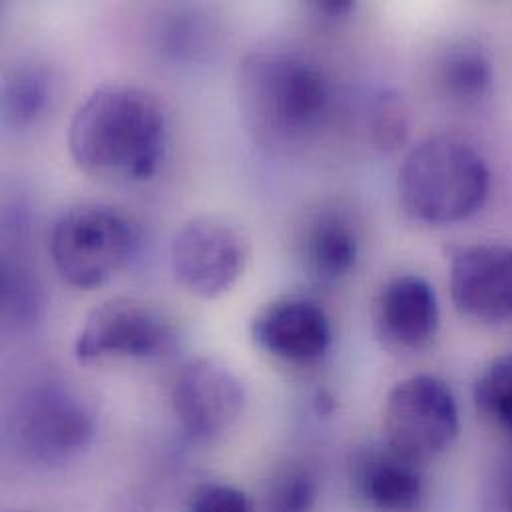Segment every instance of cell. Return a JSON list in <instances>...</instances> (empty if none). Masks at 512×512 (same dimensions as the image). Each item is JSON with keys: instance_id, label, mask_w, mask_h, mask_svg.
Returning a JSON list of instances; mask_svg holds the SVG:
<instances>
[{"instance_id": "cell-2", "label": "cell", "mask_w": 512, "mask_h": 512, "mask_svg": "<svg viewBox=\"0 0 512 512\" xmlns=\"http://www.w3.org/2000/svg\"><path fill=\"white\" fill-rule=\"evenodd\" d=\"M331 106L323 70L291 50H256L238 70V108L261 146L283 148L315 132Z\"/></svg>"}, {"instance_id": "cell-15", "label": "cell", "mask_w": 512, "mask_h": 512, "mask_svg": "<svg viewBox=\"0 0 512 512\" xmlns=\"http://www.w3.org/2000/svg\"><path fill=\"white\" fill-rule=\"evenodd\" d=\"M437 82L441 92L455 104L475 106L493 90V60L477 42L451 44L437 64Z\"/></svg>"}, {"instance_id": "cell-16", "label": "cell", "mask_w": 512, "mask_h": 512, "mask_svg": "<svg viewBox=\"0 0 512 512\" xmlns=\"http://www.w3.org/2000/svg\"><path fill=\"white\" fill-rule=\"evenodd\" d=\"M54 76L42 64L14 68L2 88V112L8 126L26 130L36 126L54 100Z\"/></svg>"}, {"instance_id": "cell-14", "label": "cell", "mask_w": 512, "mask_h": 512, "mask_svg": "<svg viewBox=\"0 0 512 512\" xmlns=\"http://www.w3.org/2000/svg\"><path fill=\"white\" fill-rule=\"evenodd\" d=\"M299 257L311 281L321 285L339 283L355 269L359 259L355 224L341 212H319L303 230Z\"/></svg>"}, {"instance_id": "cell-20", "label": "cell", "mask_w": 512, "mask_h": 512, "mask_svg": "<svg viewBox=\"0 0 512 512\" xmlns=\"http://www.w3.org/2000/svg\"><path fill=\"white\" fill-rule=\"evenodd\" d=\"M369 132L375 142L385 152L399 150L409 138V110L405 100L393 92H381L369 110Z\"/></svg>"}, {"instance_id": "cell-4", "label": "cell", "mask_w": 512, "mask_h": 512, "mask_svg": "<svg viewBox=\"0 0 512 512\" xmlns=\"http://www.w3.org/2000/svg\"><path fill=\"white\" fill-rule=\"evenodd\" d=\"M14 447L32 463L56 467L78 459L96 439V413L86 397L58 379L26 387L8 415Z\"/></svg>"}, {"instance_id": "cell-10", "label": "cell", "mask_w": 512, "mask_h": 512, "mask_svg": "<svg viewBox=\"0 0 512 512\" xmlns=\"http://www.w3.org/2000/svg\"><path fill=\"white\" fill-rule=\"evenodd\" d=\"M449 285L455 309L477 323L512 321V246L485 242L453 252Z\"/></svg>"}, {"instance_id": "cell-6", "label": "cell", "mask_w": 512, "mask_h": 512, "mask_svg": "<svg viewBox=\"0 0 512 512\" xmlns=\"http://www.w3.org/2000/svg\"><path fill=\"white\" fill-rule=\"evenodd\" d=\"M459 431V403L443 379L413 375L389 391L383 409V441L401 455L427 465L453 447Z\"/></svg>"}, {"instance_id": "cell-8", "label": "cell", "mask_w": 512, "mask_h": 512, "mask_svg": "<svg viewBox=\"0 0 512 512\" xmlns=\"http://www.w3.org/2000/svg\"><path fill=\"white\" fill-rule=\"evenodd\" d=\"M170 259L172 271L184 289L202 299H216L242 277L248 242L232 222L218 216H200L176 234Z\"/></svg>"}, {"instance_id": "cell-5", "label": "cell", "mask_w": 512, "mask_h": 512, "mask_svg": "<svg viewBox=\"0 0 512 512\" xmlns=\"http://www.w3.org/2000/svg\"><path fill=\"white\" fill-rule=\"evenodd\" d=\"M138 244V228L124 212L106 204H80L56 220L48 248L66 283L94 289L132 261Z\"/></svg>"}, {"instance_id": "cell-13", "label": "cell", "mask_w": 512, "mask_h": 512, "mask_svg": "<svg viewBox=\"0 0 512 512\" xmlns=\"http://www.w3.org/2000/svg\"><path fill=\"white\" fill-rule=\"evenodd\" d=\"M349 483L355 497L375 512H417L427 493L425 465L401 455L383 439L355 451Z\"/></svg>"}, {"instance_id": "cell-3", "label": "cell", "mask_w": 512, "mask_h": 512, "mask_svg": "<svg viewBox=\"0 0 512 512\" xmlns=\"http://www.w3.org/2000/svg\"><path fill=\"white\" fill-rule=\"evenodd\" d=\"M397 194L403 212L427 226H453L477 216L491 194L485 156L459 136L439 134L405 156Z\"/></svg>"}, {"instance_id": "cell-18", "label": "cell", "mask_w": 512, "mask_h": 512, "mask_svg": "<svg viewBox=\"0 0 512 512\" xmlns=\"http://www.w3.org/2000/svg\"><path fill=\"white\" fill-rule=\"evenodd\" d=\"M319 483L311 469L289 465L279 469L265 487L261 512H313Z\"/></svg>"}, {"instance_id": "cell-23", "label": "cell", "mask_w": 512, "mask_h": 512, "mask_svg": "<svg viewBox=\"0 0 512 512\" xmlns=\"http://www.w3.org/2000/svg\"><path fill=\"white\" fill-rule=\"evenodd\" d=\"M311 10L325 20H341L355 10V2L347 0H327V2H313Z\"/></svg>"}, {"instance_id": "cell-17", "label": "cell", "mask_w": 512, "mask_h": 512, "mask_svg": "<svg viewBox=\"0 0 512 512\" xmlns=\"http://www.w3.org/2000/svg\"><path fill=\"white\" fill-rule=\"evenodd\" d=\"M477 413L501 435L512 433V351L491 359L473 383Z\"/></svg>"}, {"instance_id": "cell-19", "label": "cell", "mask_w": 512, "mask_h": 512, "mask_svg": "<svg viewBox=\"0 0 512 512\" xmlns=\"http://www.w3.org/2000/svg\"><path fill=\"white\" fill-rule=\"evenodd\" d=\"M40 287L32 269L24 263L10 261L4 257L2 265V309L8 321L18 325L32 323L38 317L40 309Z\"/></svg>"}, {"instance_id": "cell-11", "label": "cell", "mask_w": 512, "mask_h": 512, "mask_svg": "<svg viewBox=\"0 0 512 512\" xmlns=\"http://www.w3.org/2000/svg\"><path fill=\"white\" fill-rule=\"evenodd\" d=\"M441 327L435 287L417 273L389 279L373 303V331L383 349L411 355L427 349Z\"/></svg>"}, {"instance_id": "cell-1", "label": "cell", "mask_w": 512, "mask_h": 512, "mask_svg": "<svg viewBox=\"0 0 512 512\" xmlns=\"http://www.w3.org/2000/svg\"><path fill=\"white\" fill-rule=\"evenodd\" d=\"M168 116L156 94L130 84H104L76 110L68 128L74 164L104 182L150 180L166 154Z\"/></svg>"}, {"instance_id": "cell-9", "label": "cell", "mask_w": 512, "mask_h": 512, "mask_svg": "<svg viewBox=\"0 0 512 512\" xmlns=\"http://www.w3.org/2000/svg\"><path fill=\"white\" fill-rule=\"evenodd\" d=\"M174 415L184 433L200 443L230 431L246 409L242 379L216 357L188 361L172 387Z\"/></svg>"}, {"instance_id": "cell-21", "label": "cell", "mask_w": 512, "mask_h": 512, "mask_svg": "<svg viewBox=\"0 0 512 512\" xmlns=\"http://www.w3.org/2000/svg\"><path fill=\"white\" fill-rule=\"evenodd\" d=\"M485 512H512V433L501 435L483 489Z\"/></svg>"}, {"instance_id": "cell-7", "label": "cell", "mask_w": 512, "mask_h": 512, "mask_svg": "<svg viewBox=\"0 0 512 512\" xmlns=\"http://www.w3.org/2000/svg\"><path fill=\"white\" fill-rule=\"evenodd\" d=\"M178 331L174 319L140 297H112L84 319L74 343L80 363L110 359H156L172 351Z\"/></svg>"}, {"instance_id": "cell-22", "label": "cell", "mask_w": 512, "mask_h": 512, "mask_svg": "<svg viewBox=\"0 0 512 512\" xmlns=\"http://www.w3.org/2000/svg\"><path fill=\"white\" fill-rule=\"evenodd\" d=\"M186 512H256V505L234 485L204 483L194 491Z\"/></svg>"}, {"instance_id": "cell-12", "label": "cell", "mask_w": 512, "mask_h": 512, "mask_svg": "<svg viewBox=\"0 0 512 512\" xmlns=\"http://www.w3.org/2000/svg\"><path fill=\"white\" fill-rule=\"evenodd\" d=\"M250 333L261 351L291 365L319 363L333 343L329 315L317 301L301 295H285L261 307Z\"/></svg>"}]
</instances>
